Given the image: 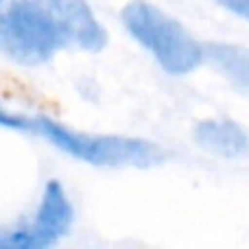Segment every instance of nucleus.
<instances>
[{
	"instance_id": "f257e3e1",
	"label": "nucleus",
	"mask_w": 249,
	"mask_h": 249,
	"mask_svg": "<svg viewBox=\"0 0 249 249\" xmlns=\"http://www.w3.org/2000/svg\"><path fill=\"white\" fill-rule=\"evenodd\" d=\"M107 31L88 0H0V53L22 66H39L57 53H99Z\"/></svg>"
},
{
	"instance_id": "f03ea898",
	"label": "nucleus",
	"mask_w": 249,
	"mask_h": 249,
	"mask_svg": "<svg viewBox=\"0 0 249 249\" xmlns=\"http://www.w3.org/2000/svg\"><path fill=\"white\" fill-rule=\"evenodd\" d=\"M0 127L24 131L44 138L55 149L64 151L66 155L79 160V162L92 164V166H153L164 160V151L158 144L140 138L127 136H99V133H86L70 129L66 124L53 121L46 116H24L13 109L0 105Z\"/></svg>"
},
{
	"instance_id": "7ed1b4c3",
	"label": "nucleus",
	"mask_w": 249,
	"mask_h": 249,
	"mask_svg": "<svg viewBox=\"0 0 249 249\" xmlns=\"http://www.w3.org/2000/svg\"><path fill=\"white\" fill-rule=\"evenodd\" d=\"M123 24L166 72L188 74L203 59V48L190 33L155 4L133 0L123 9Z\"/></svg>"
},
{
	"instance_id": "20e7f679",
	"label": "nucleus",
	"mask_w": 249,
	"mask_h": 249,
	"mask_svg": "<svg viewBox=\"0 0 249 249\" xmlns=\"http://www.w3.org/2000/svg\"><path fill=\"white\" fill-rule=\"evenodd\" d=\"M74 208L59 181H46L42 199L29 219L0 228V249H46L70 234Z\"/></svg>"
},
{
	"instance_id": "39448f33",
	"label": "nucleus",
	"mask_w": 249,
	"mask_h": 249,
	"mask_svg": "<svg viewBox=\"0 0 249 249\" xmlns=\"http://www.w3.org/2000/svg\"><path fill=\"white\" fill-rule=\"evenodd\" d=\"M195 138H197V142L203 149L228 155V158H236V155L245 153L249 146L247 133L236 123H230V121L199 123L197 129H195Z\"/></svg>"
},
{
	"instance_id": "423d86ee",
	"label": "nucleus",
	"mask_w": 249,
	"mask_h": 249,
	"mask_svg": "<svg viewBox=\"0 0 249 249\" xmlns=\"http://www.w3.org/2000/svg\"><path fill=\"white\" fill-rule=\"evenodd\" d=\"M203 57L225 74L241 92L249 94V51L232 44H208Z\"/></svg>"
},
{
	"instance_id": "0eeeda50",
	"label": "nucleus",
	"mask_w": 249,
	"mask_h": 249,
	"mask_svg": "<svg viewBox=\"0 0 249 249\" xmlns=\"http://www.w3.org/2000/svg\"><path fill=\"white\" fill-rule=\"evenodd\" d=\"M221 7H225L228 11L236 13V16L249 20V0H219Z\"/></svg>"
}]
</instances>
